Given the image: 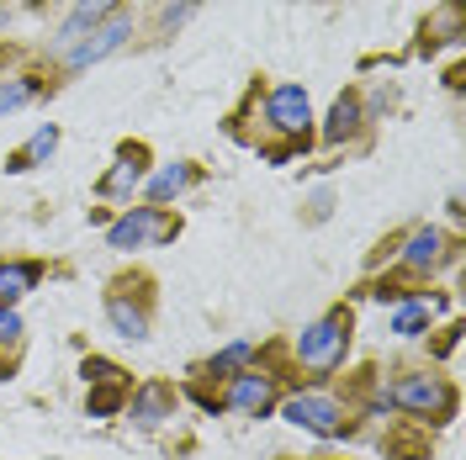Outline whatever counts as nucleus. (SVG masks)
I'll return each mask as SVG.
<instances>
[{"label": "nucleus", "mask_w": 466, "mask_h": 460, "mask_svg": "<svg viewBox=\"0 0 466 460\" xmlns=\"http://www.w3.org/2000/svg\"><path fill=\"white\" fill-rule=\"evenodd\" d=\"M350 345H355V313L339 302V307L319 313L291 339V360H297V371L308 375V381H329L350 360Z\"/></svg>", "instance_id": "obj_1"}, {"label": "nucleus", "mask_w": 466, "mask_h": 460, "mask_svg": "<svg viewBox=\"0 0 466 460\" xmlns=\"http://www.w3.org/2000/svg\"><path fill=\"white\" fill-rule=\"evenodd\" d=\"M387 403H392V413H403L424 429H445L461 413V392L440 371H398L387 381Z\"/></svg>", "instance_id": "obj_2"}, {"label": "nucleus", "mask_w": 466, "mask_h": 460, "mask_svg": "<svg viewBox=\"0 0 466 460\" xmlns=\"http://www.w3.org/2000/svg\"><path fill=\"white\" fill-rule=\"evenodd\" d=\"M461 259V238L456 233H445L440 223H419V228H408L398 238V249H392V275L408 281V286H430L440 270H451Z\"/></svg>", "instance_id": "obj_3"}, {"label": "nucleus", "mask_w": 466, "mask_h": 460, "mask_svg": "<svg viewBox=\"0 0 466 460\" xmlns=\"http://www.w3.org/2000/svg\"><path fill=\"white\" fill-rule=\"evenodd\" d=\"M276 413L287 418L291 429L313 434V439H350V434L360 429L355 418V407L345 397H334V392H319V386H297V392H281V403Z\"/></svg>", "instance_id": "obj_4"}, {"label": "nucleus", "mask_w": 466, "mask_h": 460, "mask_svg": "<svg viewBox=\"0 0 466 460\" xmlns=\"http://www.w3.org/2000/svg\"><path fill=\"white\" fill-rule=\"evenodd\" d=\"M180 238V217L170 206H122L112 223H106V249L116 255H138V249H159Z\"/></svg>", "instance_id": "obj_5"}, {"label": "nucleus", "mask_w": 466, "mask_h": 460, "mask_svg": "<svg viewBox=\"0 0 466 460\" xmlns=\"http://www.w3.org/2000/svg\"><path fill=\"white\" fill-rule=\"evenodd\" d=\"M106 323L116 339L144 345L154 334V281L148 275H116L106 281Z\"/></svg>", "instance_id": "obj_6"}, {"label": "nucleus", "mask_w": 466, "mask_h": 460, "mask_svg": "<svg viewBox=\"0 0 466 460\" xmlns=\"http://www.w3.org/2000/svg\"><path fill=\"white\" fill-rule=\"evenodd\" d=\"M313 101H308V90L302 85H270L265 90V133H276L281 144L302 148L308 154V144H313Z\"/></svg>", "instance_id": "obj_7"}, {"label": "nucleus", "mask_w": 466, "mask_h": 460, "mask_svg": "<svg viewBox=\"0 0 466 460\" xmlns=\"http://www.w3.org/2000/svg\"><path fill=\"white\" fill-rule=\"evenodd\" d=\"M127 37H133V11H116L106 22H96L90 32H80L64 54H54L58 69H69V75H86L90 64H101V58H112L127 48Z\"/></svg>", "instance_id": "obj_8"}, {"label": "nucleus", "mask_w": 466, "mask_h": 460, "mask_svg": "<svg viewBox=\"0 0 466 460\" xmlns=\"http://www.w3.org/2000/svg\"><path fill=\"white\" fill-rule=\"evenodd\" d=\"M281 403V375L265 371V365H249L233 381H223V407L228 413H244V418H270Z\"/></svg>", "instance_id": "obj_9"}, {"label": "nucleus", "mask_w": 466, "mask_h": 460, "mask_svg": "<svg viewBox=\"0 0 466 460\" xmlns=\"http://www.w3.org/2000/svg\"><path fill=\"white\" fill-rule=\"evenodd\" d=\"M175 413H180V386L175 381H165V375H148V381H138L133 392H127V407H122V418L133 424V429H165Z\"/></svg>", "instance_id": "obj_10"}, {"label": "nucleus", "mask_w": 466, "mask_h": 460, "mask_svg": "<svg viewBox=\"0 0 466 460\" xmlns=\"http://www.w3.org/2000/svg\"><path fill=\"white\" fill-rule=\"evenodd\" d=\"M144 175H148V144H116L112 170L96 180V196L116 206H133V191H144Z\"/></svg>", "instance_id": "obj_11"}, {"label": "nucleus", "mask_w": 466, "mask_h": 460, "mask_svg": "<svg viewBox=\"0 0 466 460\" xmlns=\"http://www.w3.org/2000/svg\"><path fill=\"white\" fill-rule=\"evenodd\" d=\"M371 122H377V116H371V106H366V95H360V90H339V95H334V106H329V116H323L319 138L329 148L360 144Z\"/></svg>", "instance_id": "obj_12"}, {"label": "nucleus", "mask_w": 466, "mask_h": 460, "mask_svg": "<svg viewBox=\"0 0 466 460\" xmlns=\"http://www.w3.org/2000/svg\"><path fill=\"white\" fill-rule=\"evenodd\" d=\"M202 180H207V170L197 159H170V165L144 175V196H148V206H170V202H186Z\"/></svg>", "instance_id": "obj_13"}, {"label": "nucleus", "mask_w": 466, "mask_h": 460, "mask_svg": "<svg viewBox=\"0 0 466 460\" xmlns=\"http://www.w3.org/2000/svg\"><path fill=\"white\" fill-rule=\"evenodd\" d=\"M122 11V0H75V11L64 16V27H58V37L48 43V54H64L80 32H90L96 22H106V16H116Z\"/></svg>", "instance_id": "obj_14"}, {"label": "nucleus", "mask_w": 466, "mask_h": 460, "mask_svg": "<svg viewBox=\"0 0 466 460\" xmlns=\"http://www.w3.org/2000/svg\"><path fill=\"white\" fill-rule=\"evenodd\" d=\"M249 365H260V345H255V339H233V345H223L218 355H207L197 375H207V381L223 386V381H233L238 371H249Z\"/></svg>", "instance_id": "obj_15"}, {"label": "nucleus", "mask_w": 466, "mask_h": 460, "mask_svg": "<svg viewBox=\"0 0 466 460\" xmlns=\"http://www.w3.org/2000/svg\"><path fill=\"white\" fill-rule=\"evenodd\" d=\"M58 144H64L58 122H37L27 144H22L16 154H11V159H5V170H11V175H27V170H37V165H48V159L58 154Z\"/></svg>", "instance_id": "obj_16"}, {"label": "nucleus", "mask_w": 466, "mask_h": 460, "mask_svg": "<svg viewBox=\"0 0 466 460\" xmlns=\"http://www.w3.org/2000/svg\"><path fill=\"white\" fill-rule=\"evenodd\" d=\"M430 450H435V429H424L413 418L381 434V455L387 460H430Z\"/></svg>", "instance_id": "obj_17"}, {"label": "nucleus", "mask_w": 466, "mask_h": 460, "mask_svg": "<svg viewBox=\"0 0 466 460\" xmlns=\"http://www.w3.org/2000/svg\"><path fill=\"white\" fill-rule=\"evenodd\" d=\"M440 307H445V302H440V296H430V291H424V296H408V302H398V307H392V334H398V339H424V334L435 328Z\"/></svg>", "instance_id": "obj_18"}, {"label": "nucleus", "mask_w": 466, "mask_h": 460, "mask_svg": "<svg viewBox=\"0 0 466 460\" xmlns=\"http://www.w3.org/2000/svg\"><path fill=\"white\" fill-rule=\"evenodd\" d=\"M43 265L37 259H0V307H16L27 291H37Z\"/></svg>", "instance_id": "obj_19"}, {"label": "nucleus", "mask_w": 466, "mask_h": 460, "mask_svg": "<svg viewBox=\"0 0 466 460\" xmlns=\"http://www.w3.org/2000/svg\"><path fill=\"white\" fill-rule=\"evenodd\" d=\"M466 37V22H461V0H445V11H440V22H424V54H435L440 43H461Z\"/></svg>", "instance_id": "obj_20"}, {"label": "nucleus", "mask_w": 466, "mask_h": 460, "mask_svg": "<svg viewBox=\"0 0 466 460\" xmlns=\"http://www.w3.org/2000/svg\"><path fill=\"white\" fill-rule=\"evenodd\" d=\"M80 375H86V386H133L127 365H116L106 355H86V360H80Z\"/></svg>", "instance_id": "obj_21"}, {"label": "nucleus", "mask_w": 466, "mask_h": 460, "mask_svg": "<svg viewBox=\"0 0 466 460\" xmlns=\"http://www.w3.org/2000/svg\"><path fill=\"white\" fill-rule=\"evenodd\" d=\"M37 80H32V75H16V80H0V122H5V116H16L22 112V106H32V101H37Z\"/></svg>", "instance_id": "obj_22"}, {"label": "nucleus", "mask_w": 466, "mask_h": 460, "mask_svg": "<svg viewBox=\"0 0 466 460\" xmlns=\"http://www.w3.org/2000/svg\"><path fill=\"white\" fill-rule=\"evenodd\" d=\"M133 386H90L86 392V418H122Z\"/></svg>", "instance_id": "obj_23"}, {"label": "nucleus", "mask_w": 466, "mask_h": 460, "mask_svg": "<svg viewBox=\"0 0 466 460\" xmlns=\"http://www.w3.org/2000/svg\"><path fill=\"white\" fill-rule=\"evenodd\" d=\"M197 11H202V0H170V5L159 11V22H154V37H159V43H165V37H175V32L186 27Z\"/></svg>", "instance_id": "obj_24"}, {"label": "nucleus", "mask_w": 466, "mask_h": 460, "mask_svg": "<svg viewBox=\"0 0 466 460\" xmlns=\"http://www.w3.org/2000/svg\"><path fill=\"white\" fill-rule=\"evenodd\" d=\"M180 397H191V403L202 407L207 418H218V413H228V407H223V386H212L207 375H191V386H186Z\"/></svg>", "instance_id": "obj_25"}, {"label": "nucleus", "mask_w": 466, "mask_h": 460, "mask_svg": "<svg viewBox=\"0 0 466 460\" xmlns=\"http://www.w3.org/2000/svg\"><path fill=\"white\" fill-rule=\"evenodd\" d=\"M22 313L16 307H0V349H22Z\"/></svg>", "instance_id": "obj_26"}, {"label": "nucleus", "mask_w": 466, "mask_h": 460, "mask_svg": "<svg viewBox=\"0 0 466 460\" xmlns=\"http://www.w3.org/2000/svg\"><path fill=\"white\" fill-rule=\"evenodd\" d=\"M329 206H334V196H329V191H319V196H313V223H323V217H329Z\"/></svg>", "instance_id": "obj_27"}, {"label": "nucleus", "mask_w": 466, "mask_h": 460, "mask_svg": "<svg viewBox=\"0 0 466 460\" xmlns=\"http://www.w3.org/2000/svg\"><path fill=\"white\" fill-rule=\"evenodd\" d=\"M0 27H5V11H0Z\"/></svg>", "instance_id": "obj_28"}]
</instances>
